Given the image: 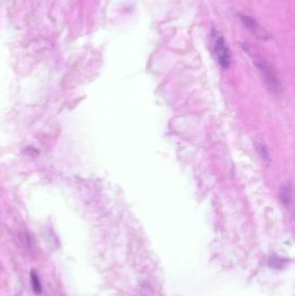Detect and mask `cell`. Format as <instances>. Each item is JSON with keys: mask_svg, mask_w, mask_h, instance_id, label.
I'll return each instance as SVG.
<instances>
[{"mask_svg": "<svg viewBox=\"0 0 295 296\" xmlns=\"http://www.w3.org/2000/svg\"><path fill=\"white\" fill-rule=\"evenodd\" d=\"M253 56H254V64L258 68V69L262 73L269 87L274 92L280 93V88H281L280 81L277 77L276 74L273 70V68L271 67L269 63L264 58H262L260 55H254Z\"/></svg>", "mask_w": 295, "mask_h": 296, "instance_id": "cell-1", "label": "cell"}, {"mask_svg": "<svg viewBox=\"0 0 295 296\" xmlns=\"http://www.w3.org/2000/svg\"><path fill=\"white\" fill-rule=\"evenodd\" d=\"M238 17L244 27L255 38L264 41L269 40V32L255 19H253L250 16L245 15L243 13H238Z\"/></svg>", "mask_w": 295, "mask_h": 296, "instance_id": "cell-3", "label": "cell"}, {"mask_svg": "<svg viewBox=\"0 0 295 296\" xmlns=\"http://www.w3.org/2000/svg\"><path fill=\"white\" fill-rule=\"evenodd\" d=\"M30 278L31 288H32L34 294L36 296H41L43 288H42L41 281H40V278H39L37 270H30Z\"/></svg>", "mask_w": 295, "mask_h": 296, "instance_id": "cell-4", "label": "cell"}, {"mask_svg": "<svg viewBox=\"0 0 295 296\" xmlns=\"http://www.w3.org/2000/svg\"><path fill=\"white\" fill-rule=\"evenodd\" d=\"M213 50L221 67L228 68L231 64V54L224 38L218 34L213 35Z\"/></svg>", "mask_w": 295, "mask_h": 296, "instance_id": "cell-2", "label": "cell"}]
</instances>
